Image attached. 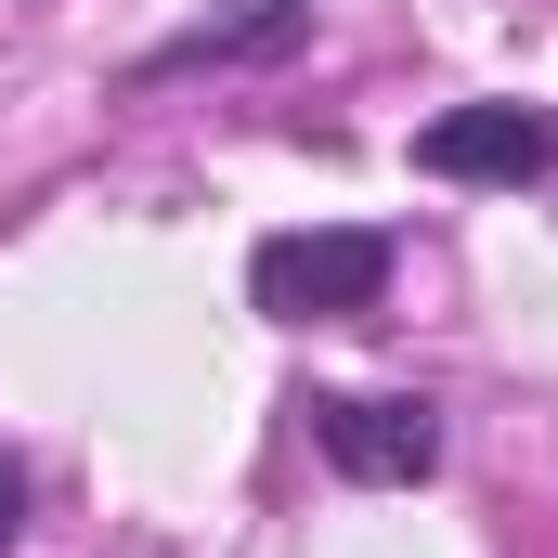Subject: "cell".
I'll return each mask as SVG.
<instances>
[{
    "label": "cell",
    "mask_w": 558,
    "mask_h": 558,
    "mask_svg": "<svg viewBox=\"0 0 558 558\" xmlns=\"http://www.w3.org/2000/svg\"><path fill=\"white\" fill-rule=\"evenodd\" d=\"M247 299H260L274 325H364V312L390 299V234H351V221L274 234V247L247 260Z\"/></svg>",
    "instance_id": "1"
},
{
    "label": "cell",
    "mask_w": 558,
    "mask_h": 558,
    "mask_svg": "<svg viewBox=\"0 0 558 558\" xmlns=\"http://www.w3.org/2000/svg\"><path fill=\"white\" fill-rule=\"evenodd\" d=\"M312 454L338 481H364V494H403V481L441 468V416L428 403H390V390H325L312 403Z\"/></svg>",
    "instance_id": "2"
},
{
    "label": "cell",
    "mask_w": 558,
    "mask_h": 558,
    "mask_svg": "<svg viewBox=\"0 0 558 558\" xmlns=\"http://www.w3.org/2000/svg\"><path fill=\"white\" fill-rule=\"evenodd\" d=\"M428 182H546L558 169V118L546 105H441L416 131Z\"/></svg>",
    "instance_id": "3"
},
{
    "label": "cell",
    "mask_w": 558,
    "mask_h": 558,
    "mask_svg": "<svg viewBox=\"0 0 558 558\" xmlns=\"http://www.w3.org/2000/svg\"><path fill=\"white\" fill-rule=\"evenodd\" d=\"M312 26V0H234V13H208V26H182V39H156L143 52V78H195V65H260Z\"/></svg>",
    "instance_id": "4"
}]
</instances>
